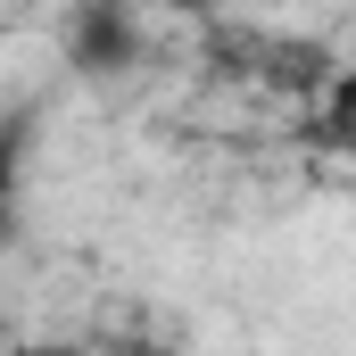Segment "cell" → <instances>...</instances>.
Returning <instances> with one entry per match:
<instances>
[{"label":"cell","instance_id":"obj_4","mask_svg":"<svg viewBox=\"0 0 356 356\" xmlns=\"http://www.w3.org/2000/svg\"><path fill=\"white\" fill-rule=\"evenodd\" d=\"M99 356H175V348H158V340H141V332H124V340H108Z\"/></svg>","mask_w":356,"mask_h":356},{"label":"cell","instance_id":"obj_1","mask_svg":"<svg viewBox=\"0 0 356 356\" xmlns=\"http://www.w3.org/2000/svg\"><path fill=\"white\" fill-rule=\"evenodd\" d=\"M133 17L124 8H83L75 25H67V58L75 67H99V75H116V67H133Z\"/></svg>","mask_w":356,"mask_h":356},{"label":"cell","instance_id":"obj_3","mask_svg":"<svg viewBox=\"0 0 356 356\" xmlns=\"http://www.w3.org/2000/svg\"><path fill=\"white\" fill-rule=\"evenodd\" d=\"M25 158H33V116H0V241H8V216H17Z\"/></svg>","mask_w":356,"mask_h":356},{"label":"cell","instance_id":"obj_5","mask_svg":"<svg viewBox=\"0 0 356 356\" xmlns=\"http://www.w3.org/2000/svg\"><path fill=\"white\" fill-rule=\"evenodd\" d=\"M0 356H91V348H67V340H17V348H0Z\"/></svg>","mask_w":356,"mask_h":356},{"label":"cell","instance_id":"obj_2","mask_svg":"<svg viewBox=\"0 0 356 356\" xmlns=\"http://www.w3.org/2000/svg\"><path fill=\"white\" fill-rule=\"evenodd\" d=\"M315 141H323V149H348V158H356V67H332V83H323V108H315Z\"/></svg>","mask_w":356,"mask_h":356}]
</instances>
